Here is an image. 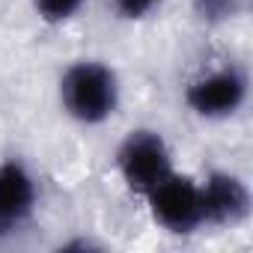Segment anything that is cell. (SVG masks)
I'll return each mask as SVG.
<instances>
[{
    "label": "cell",
    "mask_w": 253,
    "mask_h": 253,
    "mask_svg": "<svg viewBox=\"0 0 253 253\" xmlns=\"http://www.w3.org/2000/svg\"><path fill=\"white\" fill-rule=\"evenodd\" d=\"M60 95H63V104L72 119H78L84 125H98L116 113L119 81H116L113 69H107L104 63L84 60V63H75L63 75Z\"/></svg>",
    "instance_id": "obj_1"
},
{
    "label": "cell",
    "mask_w": 253,
    "mask_h": 253,
    "mask_svg": "<svg viewBox=\"0 0 253 253\" xmlns=\"http://www.w3.org/2000/svg\"><path fill=\"white\" fill-rule=\"evenodd\" d=\"M116 167L134 194H149L173 173L170 149L158 131H131L116 152Z\"/></svg>",
    "instance_id": "obj_2"
},
{
    "label": "cell",
    "mask_w": 253,
    "mask_h": 253,
    "mask_svg": "<svg viewBox=\"0 0 253 253\" xmlns=\"http://www.w3.org/2000/svg\"><path fill=\"white\" fill-rule=\"evenodd\" d=\"M149 209L152 217L176 235H188L194 229H200L206 223V211H203V191L194 179L188 176H176L170 173L161 185H155L149 194Z\"/></svg>",
    "instance_id": "obj_3"
},
{
    "label": "cell",
    "mask_w": 253,
    "mask_h": 253,
    "mask_svg": "<svg viewBox=\"0 0 253 253\" xmlns=\"http://www.w3.org/2000/svg\"><path fill=\"white\" fill-rule=\"evenodd\" d=\"M185 98H188V107L197 116L223 119V116H232L244 104V98H247V81L232 66L214 69V72H206V75L194 78L188 84Z\"/></svg>",
    "instance_id": "obj_4"
},
{
    "label": "cell",
    "mask_w": 253,
    "mask_h": 253,
    "mask_svg": "<svg viewBox=\"0 0 253 253\" xmlns=\"http://www.w3.org/2000/svg\"><path fill=\"white\" fill-rule=\"evenodd\" d=\"M36 209V182L18 161L0 164V235L15 232Z\"/></svg>",
    "instance_id": "obj_5"
},
{
    "label": "cell",
    "mask_w": 253,
    "mask_h": 253,
    "mask_svg": "<svg viewBox=\"0 0 253 253\" xmlns=\"http://www.w3.org/2000/svg\"><path fill=\"white\" fill-rule=\"evenodd\" d=\"M203 191V211H206V223H217V226H232L238 220L247 217L250 211V191L241 179L229 176V173H211L206 185H200Z\"/></svg>",
    "instance_id": "obj_6"
},
{
    "label": "cell",
    "mask_w": 253,
    "mask_h": 253,
    "mask_svg": "<svg viewBox=\"0 0 253 253\" xmlns=\"http://www.w3.org/2000/svg\"><path fill=\"white\" fill-rule=\"evenodd\" d=\"M33 6L48 24H63V21L78 15V9L84 6V0H33Z\"/></svg>",
    "instance_id": "obj_7"
},
{
    "label": "cell",
    "mask_w": 253,
    "mask_h": 253,
    "mask_svg": "<svg viewBox=\"0 0 253 253\" xmlns=\"http://www.w3.org/2000/svg\"><path fill=\"white\" fill-rule=\"evenodd\" d=\"M158 3H161V0H113L116 12H119L122 18H131V21L146 18V15H149Z\"/></svg>",
    "instance_id": "obj_8"
},
{
    "label": "cell",
    "mask_w": 253,
    "mask_h": 253,
    "mask_svg": "<svg viewBox=\"0 0 253 253\" xmlns=\"http://www.w3.org/2000/svg\"><path fill=\"white\" fill-rule=\"evenodd\" d=\"M203 12L206 15H229V12H235V0H203Z\"/></svg>",
    "instance_id": "obj_9"
}]
</instances>
